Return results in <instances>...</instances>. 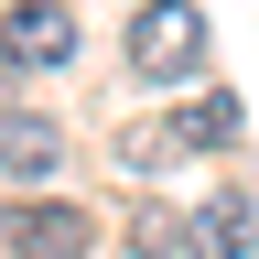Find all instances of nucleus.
Masks as SVG:
<instances>
[{"label": "nucleus", "instance_id": "1", "mask_svg": "<svg viewBox=\"0 0 259 259\" xmlns=\"http://www.w3.org/2000/svg\"><path fill=\"white\" fill-rule=\"evenodd\" d=\"M194 65H205V11H194V0H141V11H130V76L184 87Z\"/></svg>", "mask_w": 259, "mask_h": 259}, {"label": "nucleus", "instance_id": "2", "mask_svg": "<svg viewBox=\"0 0 259 259\" xmlns=\"http://www.w3.org/2000/svg\"><path fill=\"white\" fill-rule=\"evenodd\" d=\"M0 238L11 259H87V205H65V194H22V205H0Z\"/></svg>", "mask_w": 259, "mask_h": 259}, {"label": "nucleus", "instance_id": "3", "mask_svg": "<svg viewBox=\"0 0 259 259\" xmlns=\"http://www.w3.org/2000/svg\"><path fill=\"white\" fill-rule=\"evenodd\" d=\"M76 54V22H65V0H22L11 22H0V65H65Z\"/></svg>", "mask_w": 259, "mask_h": 259}, {"label": "nucleus", "instance_id": "4", "mask_svg": "<svg viewBox=\"0 0 259 259\" xmlns=\"http://www.w3.org/2000/svg\"><path fill=\"white\" fill-rule=\"evenodd\" d=\"M65 162V130L32 119V108H0V173H54Z\"/></svg>", "mask_w": 259, "mask_h": 259}, {"label": "nucleus", "instance_id": "5", "mask_svg": "<svg viewBox=\"0 0 259 259\" xmlns=\"http://www.w3.org/2000/svg\"><path fill=\"white\" fill-rule=\"evenodd\" d=\"M184 248H194V259H248V205H238V194H216V205H194Z\"/></svg>", "mask_w": 259, "mask_h": 259}, {"label": "nucleus", "instance_id": "6", "mask_svg": "<svg viewBox=\"0 0 259 259\" xmlns=\"http://www.w3.org/2000/svg\"><path fill=\"white\" fill-rule=\"evenodd\" d=\"M227 141H238V97H227V87L194 97V108L173 119V151H227Z\"/></svg>", "mask_w": 259, "mask_h": 259}, {"label": "nucleus", "instance_id": "7", "mask_svg": "<svg viewBox=\"0 0 259 259\" xmlns=\"http://www.w3.org/2000/svg\"><path fill=\"white\" fill-rule=\"evenodd\" d=\"M130 248H141V259H184V227H173V205H141Z\"/></svg>", "mask_w": 259, "mask_h": 259}, {"label": "nucleus", "instance_id": "8", "mask_svg": "<svg viewBox=\"0 0 259 259\" xmlns=\"http://www.w3.org/2000/svg\"><path fill=\"white\" fill-rule=\"evenodd\" d=\"M162 151H173V130H119V173H151Z\"/></svg>", "mask_w": 259, "mask_h": 259}]
</instances>
